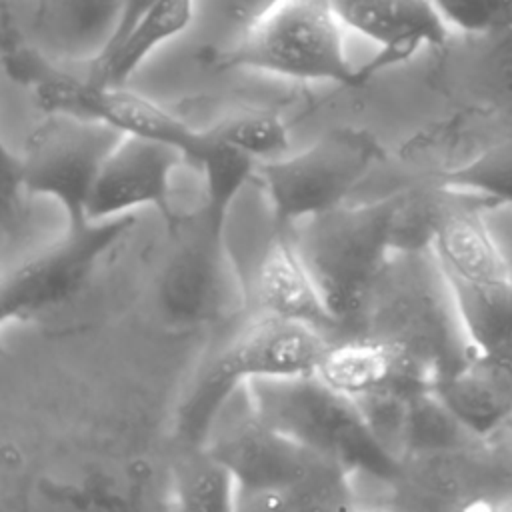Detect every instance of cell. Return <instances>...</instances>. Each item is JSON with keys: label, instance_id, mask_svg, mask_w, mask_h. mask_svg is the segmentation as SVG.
<instances>
[{"label": "cell", "instance_id": "4", "mask_svg": "<svg viewBox=\"0 0 512 512\" xmlns=\"http://www.w3.org/2000/svg\"><path fill=\"white\" fill-rule=\"evenodd\" d=\"M244 388L268 426L336 462L354 478L388 486L398 476L402 462L384 448L358 404L316 374L254 380Z\"/></svg>", "mask_w": 512, "mask_h": 512}, {"label": "cell", "instance_id": "10", "mask_svg": "<svg viewBox=\"0 0 512 512\" xmlns=\"http://www.w3.org/2000/svg\"><path fill=\"white\" fill-rule=\"evenodd\" d=\"M240 296V316L298 320L336 336L330 318L298 252L292 226L280 224L268 208L260 232L222 234Z\"/></svg>", "mask_w": 512, "mask_h": 512}, {"label": "cell", "instance_id": "3", "mask_svg": "<svg viewBox=\"0 0 512 512\" xmlns=\"http://www.w3.org/2000/svg\"><path fill=\"white\" fill-rule=\"evenodd\" d=\"M332 336L278 316H238L236 328L204 360L176 412V434L200 446L224 404L248 382L314 374Z\"/></svg>", "mask_w": 512, "mask_h": 512}, {"label": "cell", "instance_id": "6", "mask_svg": "<svg viewBox=\"0 0 512 512\" xmlns=\"http://www.w3.org/2000/svg\"><path fill=\"white\" fill-rule=\"evenodd\" d=\"M202 446L230 468L242 488H278L302 502L356 506L354 476L268 426L254 412L244 386L218 412Z\"/></svg>", "mask_w": 512, "mask_h": 512}, {"label": "cell", "instance_id": "13", "mask_svg": "<svg viewBox=\"0 0 512 512\" xmlns=\"http://www.w3.org/2000/svg\"><path fill=\"white\" fill-rule=\"evenodd\" d=\"M184 162L186 156L170 144L124 134L96 178L86 208L88 220H110L154 208L168 222L178 224L170 198L172 178Z\"/></svg>", "mask_w": 512, "mask_h": 512}, {"label": "cell", "instance_id": "19", "mask_svg": "<svg viewBox=\"0 0 512 512\" xmlns=\"http://www.w3.org/2000/svg\"><path fill=\"white\" fill-rule=\"evenodd\" d=\"M460 78L468 102L512 136V32L466 38Z\"/></svg>", "mask_w": 512, "mask_h": 512}, {"label": "cell", "instance_id": "15", "mask_svg": "<svg viewBox=\"0 0 512 512\" xmlns=\"http://www.w3.org/2000/svg\"><path fill=\"white\" fill-rule=\"evenodd\" d=\"M314 374L354 402L432 388L430 380L408 356L362 332L332 336Z\"/></svg>", "mask_w": 512, "mask_h": 512}, {"label": "cell", "instance_id": "8", "mask_svg": "<svg viewBox=\"0 0 512 512\" xmlns=\"http://www.w3.org/2000/svg\"><path fill=\"white\" fill-rule=\"evenodd\" d=\"M386 160L382 142L362 126H334L308 148L260 162L254 182L280 224L294 226L348 202Z\"/></svg>", "mask_w": 512, "mask_h": 512}, {"label": "cell", "instance_id": "14", "mask_svg": "<svg viewBox=\"0 0 512 512\" xmlns=\"http://www.w3.org/2000/svg\"><path fill=\"white\" fill-rule=\"evenodd\" d=\"M344 26L372 44L378 52L360 66L366 80L404 64L420 50H442L452 30L432 0H328Z\"/></svg>", "mask_w": 512, "mask_h": 512}, {"label": "cell", "instance_id": "25", "mask_svg": "<svg viewBox=\"0 0 512 512\" xmlns=\"http://www.w3.org/2000/svg\"><path fill=\"white\" fill-rule=\"evenodd\" d=\"M300 504L302 500L288 490L238 486L232 512H296Z\"/></svg>", "mask_w": 512, "mask_h": 512}, {"label": "cell", "instance_id": "18", "mask_svg": "<svg viewBox=\"0 0 512 512\" xmlns=\"http://www.w3.org/2000/svg\"><path fill=\"white\" fill-rule=\"evenodd\" d=\"M194 8L196 0H156L112 52L88 64L86 78L100 86H126L160 46L190 28Z\"/></svg>", "mask_w": 512, "mask_h": 512}, {"label": "cell", "instance_id": "1", "mask_svg": "<svg viewBox=\"0 0 512 512\" xmlns=\"http://www.w3.org/2000/svg\"><path fill=\"white\" fill-rule=\"evenodd\" d=\"M352 332L400 350L432 386L476 352L432 250L390 254Z\"/></svg>", "mask_w": 512, "mask_h": 512}, {"label": "cell", "instance_id": "12", "mask_svg": "<svg viewBox=\"0 0 512 512\" xmlns=\"http://www.w3.org/2000/svg\"><path fill=\"white\" fill-rule=\"evenodd\" d=\"M138 214L66 226L48 248L2 278V324L26 322L74 296L96 264L134 228Z\"/></svg>", "mask_w": 512, "mask_h": 512}, {"label": "cell", "instance_id": "30", "mask_svg": "<svg viewBox=\"0 0 512 512\" xmlns=\"http://www.w3.org/2000/svg\"><path fill=\"white\" fill-rule=\"evenodd\" d=\"M356 512H396L388 506H374V508H356Z\"/></svg>", "mask_w": 512, "mask_h": 512}, {"label": "cell", "instance_id": "5", "mask_svg": "<svg viewBox=\"0 0 512 512\" xmlns=\"http://www.w3.org/2000/svg\"><path fill=\"white\" fill-rule=\"evenodd\" d=\"M490 204L476 194L448 188L430 244L476 350L512 340V278L486 224L484 210Z\"/></svg>", "mask_w": 512, "mask_h": 512}, {"label": "cell", "instance_id": "24", "mask_svg": "<svg viewBox=\"0 0 512 512\" xmlns=\"http://www.w3.org/2000/svg\"><path fill=\"white\" fill-rule=\"evenodd\" d=\"M452 34L466 38L512 32V0H432Z\"/></svg>", "mask_w": 512, "mask_h": 512}, {"label": "cell", "instance_id": "11", "mask_svg": "<svg viewBox=\"0 0 512 512\" xmlns=\"http://www.w3.org/2000/svg\"><path fill=\"white\" fill-rule=\"evenodd\" d=\"M122 138L124 132L100 120L46 114L26 136L22 152H16L28 194L54 200L66 226L86 224L96 178Z\"/></svg>", "mask_w": 512, "mask_h": 512}, {"label": "cell", "instance_id": "7", "mask_svg": "<svg viewBox=\"0 0 512 512\" xmlns=\"http://www.w3.org/2000/svg\"><path fill=\"white\" fill-rule=\"evenodd\" d=\"M224 70H254L294 82L360 86L366 80L344 50V26L328 0H272L246 34L216 56Z\"/></svg>", "mask_w": 512, "mask_h": 512}, {"label": "cell", "instance_id": "26", "mask_svg": "<svg viewBox=\"0 0 512 512\" xmlns=\"http://www.w3.org/2000/svg\"><path fill=\"white\" fill-rule=\"evenodd\" d=\"M486 224L494 236V242L504 258L506 270L512 278V206L490 204L484 210Z\"/></svg>", "mask_w": 512, "mask_h": 512}, {"label": "cell", "instance_id": "16", "mask_svg": "<svg viewBox=\"0 0 512 512\" xmlns=\"http://www.w3.org/2000/svg\"><path fill=\"white\" fill-rule=\"evenodd\" d=\"M126 0H34L30 40L56 62L90 64L114 40Z\"/></svg>", "mask_w": 512, "mask_h": 512}, {"label": "cell", "instance_id": "23", "mask_svg": "<svg viewBox=\"0 0 512 512\" xmlns=\"http://www.w3.org/2000/svg\"><path fill=\"white\" fill-rule=\"evenodd\" d=\"M210 128L226 144L244 152L258 164L282 158L290 150L288 126L272 110L236 112Z\"/></svg>", "mask_w": 512, "mask_h": 512}, {"label": "cell", "instance_id": "22", "mask_svg": "<svg viewBox=\"0 0 512 512\" xmlns=\"http://www.w3.org/2000/svg\"><path fill=\"white\" fill-rule=\"evenodd\" d=\"M430 182L476 194L492 204L512 206V136L488 142L460 166Z\"/></svg>", "mask_w": 512, "mask_h": 512}, {"label": "cell", "instance_id": "2", "mask_svg": "<svg viewBox=\"0 0 512 512\" xmlns=\"http://www.w3.org/2000/svg\"><path fill=\"white\" fill-rule=\"evenodd\" d=\"M400 188L364 202H344L292 226L304 266L338 334L356 328L368 294L394 252Z\"/></svg>", "mask_w": 512, "mask_h": 512}, {"label": "cell", "instance_id": "17", "mask_svg": "<svg viewBox=\"0 0 512 512\" xmlns=\"http://www.w3.org/2000/svg\"><path fill=\"white\" fill-rule=\"evenodd\" d=\"M438 400L474 434L488 436L512 418V340L476 350L432 386Z\"/></svg>", "mask_w": 512, "mask_h": 512}, {"label": "cell", "instance_id": "27", "mask_svg": "<svg viewBox=\"0 0 512 512\" xmlns=\"http://www.w3.org/2000/svg\"><path fill=\"white\" fill-rule=\"evenodd\" d=\"M156 0H126V4H124V14H122V22H120V28H118V32H116V36H114V40L110 42V46L104 50V54L102 56H106L108 52H112L122 40H124V36L132 30V26L140 20V16L154 4ZM100 56V58H102ZM100 58H96V60H100ZM94 60V62H96ZM92 64V62H90Z\"/></svg>", "mask_w": 512, "mask_h": 512}, {"label": "cell", "instance_id": "9", "mask_svg": "<svg viewBox=\"0 0 512 512\" xmlns=\"http://www.w3.org/2000/svg\"><path fill=\"white\" fill-rule=\"evenodd\" d=\"M386 504L396 512H454L512 496V426L468 444L402 460Z\"/></svg>", "mask_w": 512, "mask_h": 512}, {"label": "cell", "instance_id": "28", "mask_svg": "<svg viewBox=\"0 0 512 512\" xmlns=\"http://www.w3.org/2000/svg\"><path fill=\"white\" fill-rule=\"evenodd\" d=\"M296 512H356V506L330 502V500H306Z\"/></svg>", "mask_w": 512, "mask_h": 512}, {"label": "cell", "instance_id": "20", "mask_svg": "<svg viewBox=\"0 0 512 512\" xmlns=\"http://www.w3.org/2000/svg\"><path fill=\"white\" fill-rule=\"evenodd\" d=\"M236 478L210 450L186 446L172 468L170 512H232Z\"/></svg>", "mask_w": 512, "mask_h": 512}, {"label": "cell", "instance_id": "29", "mask_svg": "<svg viewBox=\"0 0 512 512\" xmlns=\"http://www.w3.org/2000/svg\"><path fill=\"white\" fill-rule=\"evenodd\" d=\"M454 512H512V496L506 500H492V502H476L462 506Z\"/></svg>", "mask_w": 512, "mask_h": 512}, {"label": "cell", "instance_id": "21", "mask_svg": "<svg viewBox=\"0 0 512 512\" xmlns=\"http://www.w3.org/2000/svg\"><path fill=\"white\" fill-rule=\"evenodd\" d=\"M202 178V212L224 232L226 220L248 184L256 178L258 162L226 144L212 128H206V142L192 164Z\"/></svg>", "mask_w": 512, "mask_h": 512}]
</instances>
